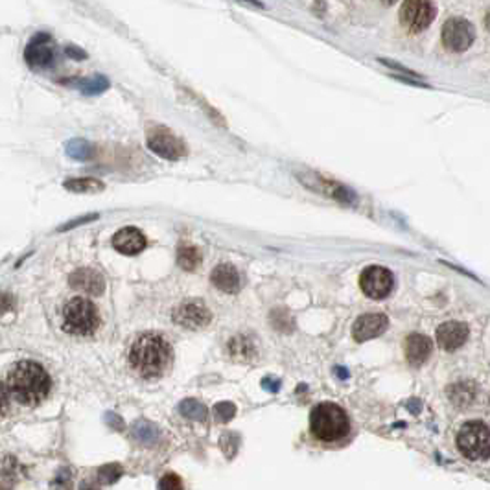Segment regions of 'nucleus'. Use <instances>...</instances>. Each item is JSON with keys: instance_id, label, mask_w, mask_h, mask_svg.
<instances>
[{"instance_id": "1", "label": "nucleus", "mask_w": 490, "mask_h": 490, "mask_svg": "<svg viewBox=\"0 0 490 490\" xmlns=\"http://www.w3.org/2000/svg\"><path fill=\"white\" fill-rule=\"evenodd\" d=\"M52 380L39 363L30 360L19 361L8 374L6 389L21 406H37L50 393Z\"/></svg>"}, {"instance_id": "2", "label": "nucleus", "mask_w": 490, "mask_h": 490, "mask_svg": "<svg viewBox=\"0 0 490 490\" xmlns=\"http://www.w3.org/2000/svg\"><path fill=\"white\" fill-rule=\"evenodd\" d=\"M171 347L159 334H144L136 337L130 350L131 369L142 378H157L168 369Z\"/></svg>"}, {"instance_id": "3", "label": "nucleus", "mask_w": 490, "mask_h": 490, "mask_svg": "<svg viewBox=\"0 0 490 490\" xmlns=\"http://www.w3.org/2000/svg\"><path fill=\"white\" fill-rule=\"evenodd\" d=\"M310 431L323 443H336L350 431L349 415L334 402H323L310 413Z\"/></svg>"}, {"instance_id": "4", "label": "nucleus", "mask_w": 490, "mask_h": 490, "mask_svg": "<svg viewBox=\"0 0 490 490\" xmlns=\"http://www.w3.org/2000/svg\"><path fill=\"white\" fill-rule=\"evenodd\" d=\"M100 325L96 306L83 297H74L63 308V330L74 336H90Z\"/></svg>"}, {"instance_id": "5", "label": "nucleus", "mask_w": 490, "mask_h": 490, "mask_svg": "<svg viewBox=\"0 0 490 490\" xmlns=\"http://www.w3.org/2000/svg\"><path fill=\"white\" fill-rule=\"evenodd\" d=\"M457 446L467 459H487L490 455V428L481 422H467L459 430Z\"/></svg>"}, {"instance_id": "6", "label": "nucleus", "mask_w": 490, "mask_h": 490, "mask_svg": "<svg viewBox=\"0 0 490 490\" xmlns=\"http://www.w3.org/2000/svg\"><path fill=\"white\" fill-rule=\"evenodd\" d=\"M437 15L435 4L431 0H404L400 8L402 24L413 34L426 30Z\"/></svg>"}, {"instance_id": "7", "label": "nucleus", "mask_w": 490, "mask_h": 490, "mask_svg": "<svg viewBox=\"0 0 490 490\" xmlns=\"http://www.w3.org/2000/svg\"><path fill=\"white\" fill-rule=\"evenodd\" d=\"M395 277L387 267L371 266L363 269L360 277V288L369 299H385L393 291Z\"/></svg>"}, {"instance_id": "8", "label": "nucleus", "mask_w": 490, "mask_h": 490, "mask_svg": "<svg viewBox=\"0 0 490 490\" xmlns=\"http://www.w3.org/2000/svg\"><path fill=\"white\" fill-rule=\"evenodd\" d=\"M148 148L162 159L177 160L186 155V146L177 135L166 127H154L148 133Z\"/></svg>"}, {"instance_id": "9", "label": "nucleus", "mask_w": 490, "mask_h": 490, "mask_svg": "<svg viewBox=\"0 0 490 490\" xmlns=\"http://www.w3.org/2000/svg\"><path fill=\"white\" fill-rule=\"evenodd\" d=\"M212 321V313L205 304L197 299L184 301L173 310V323L183 326L186 330H199L205 328Z\"/></svg>"}, {"instance_id": "10", "label": "nucleus", "mask_w": 490, "mask_h": 490, "mask_svg": "<svg viewBox=\"0 0 490 490\" xmlns=\"http://www.w3.org/2000/svg\"><path fill=\"white\" fill-rule=\"evenodd\" d=\"M476 39L474 26L465 19H450L443 26V45L452 52H465Z\"/></svg>"}, {"instance_id": "11", "label": "nucleus", "mask_w": 490, "mask_h": 490, "mask_svg": "<svg viewBox=\"0 0 490 490\" xmlns=\"http://www.w3.org/2000/svg\"><path fill=\"white\" fill-rule=\"evenodd\" d=\"M24 60L32 69H48L56 60V47L48 34H37L24 50Z\"/></svg>"}, {"instance_id": "12", "label": "nucleus", "mask_w": 490, "mask_h": 490, "mask_svg": "<svg viewBox=\"0 0 490 490\" xmlns=\"http://www.w3.org/2000/svg\"><path fill=\"white\" fill-rule=\"evenodd\" d=\"M387 326H389V321L384 313H363L352 326V336L358 343L369 341V339H374L380 334H384Z\"/></svg>"}, {"instance_id": "13", "label": "nucleus", "mask_w": 490, "mask_h": 490, "mask_svg": "<svg viewBox=\"0 0 490 490\" xmlns=\"http://www.w3.org/2000/svg\"><path fill=\"white\" fill-rule=\"evenodd\" d=\"M69 284L74 290H79L87 295H101L106 290V278L96 269H77L69 277Z\"/></svg>"}, {"instance_id": "14", "label": "nucleus", "mask_w": 490, "mask_h": 490, "mask_svg": "<svg viewBox=\"0 0 490 490\" xmlns=\"http://www.w3.org/2000/svg\"><path fill=\"white\" fill-rule=\"evenodd\" d=\"M468 339V326L459 321H448L437 328V343L444 350H457Z\"/></svg>"}, {"instance_id": "15", "label": "nucleus", "mask_w": 490, "mask_h": 490, "mask_svg": "<svg viewBox=\"0 0 490 490\" xmlns=\"http://www.w3.org/2000/svg\"><path fill=\"white\" fill-rule=\"evenodd\" d=\"M112 245L114 249L122 254H138L142 253L146 245H148V240L146 236L142 234L140 230L135 229V227H124L122 230H119L114 236H112Z\"/></svg>"}, {"instance_id": "16", "label": "nucleus", "mask_w": 490, "mask_h": 490, "mask_svg": "<svg viewBox=\"0 0 490 490\" xmlns=\"http://www.w3.org/2000/svg\"><path fill=\"white\" fill-rule=\"evenodd\" d=\"M406 358L411 365H422L431 354V339L422 334H411L404 343Z\"/></svg>"}, {"instance_id": "17", "label": "nucleus", "mask_w": 490, "mask_h": 490, "mask_svg": "<svg viewBox=\"0 0 490 490\" xmlns=\"http://www.w3.org/2000/svg\"><path fill=\"white\" fill-rule=\"evenodd\" d=\"M210 280L218 290L225 291V293H236L240 290V284H242L240 273H238L236 267L230 266V264H221V266L214 267Z\"/></svg>"}, {"instance_id": "18", "label": "nucleus", "mask_w": 490, "mask_h": 490, "mask_svg": "<svg viewBox=\"0 0 490 490\" xmlns=\"http://www.w3.org/2000/svg\"><path fill=\"white\" fill-rule=\"evenodd\" d=\"M229 356L236 361H251L256 356V345L253 337L249 336H236L232 337L227 345Z\"/></svg>"}, {"instance_id": "19", "label": "nucleus", "mask_w": 490, "mask_h": 490, "mask_svg": "<svg viewBox=\"0 0 490 490\" xmlns=\"http://www.w3.org/2000/svg\"><path fill=\"white\" fill-rule=\"evenodd\" d=\"M66 190H71L74 194H98L103 192V183H100L98 179L90 177H79V179H66L63 183Z\"/></svg>"}, {"instance_id": "20", "label": "nucleus", "mask_w": 490, "mask_h": 490, "mask_svg": "<svg viewBox=\"0 0 490 490\" xmlns=\"http://www.w3.org/2000/svg\"><path fill=\"white\" fill-rule=\"evenodd\" d=\"M133 437L140 444L151 446V444L159 441V430L155 428V424L148 422V420H138V422L133 426Z\"/></svg>"}, {"instance_id": "21", "label": "nucleus", "mask_w": 490, "mask_h": 490, "mask_svg": "<svg viewBox=\"0 0 490 490\" xmlns=\"http://www.w3.org/2000/svg\"><path fill=\"white\" fill-rule=\"evenodd\" d=\"M177 262L184 271H195L201 264V253L192 245H183L177 251Z\"/></svg>"}, {"instance_id": "22", "label": "nucleus", "mask_w": 490, "mask_h": 490, "mask_svg": "<svg viewBox=\"0 0 490 490\" xmlns=\"http://www.w3.org/2000/svg\"><path fill=\"white\" fill-rule=\"evenodd\" d=\"M179 411L183 417L186 419H194V420H205L207 419V408L201 404V402L190 398V400H183L179 404Z\"/></svg>"}, {"instance_id": "23", "label": "nucleus", "mask_w": 490, "mask_h": 490, "mask_svg": "<svg viewBox=\"0 0 490 490\" xmlns=\"http://www.w3.org/2000/svg\"><path fill=\"white\" fill-rule=\"evenodd\" d=\"M74 85H77L85 95H100L109 87V82L103 76H95L89 77V79H77V82H74Z\"/></svg>"}, {"instance_id": "24", "label": "nucleus", "mask_w": 490, "mask_h": 490, "mask_svg": "<svg viewBox=\"0 0 490 490\" xmlns=\"http://www.w3.org/2000/svg\"><path fill=\"white\" fill-rule=\"evenodd\" d=\"M66 151L71 157L77 160H85L93 157V146H90L87 140H82V138H74L72 142L66 144Z\"/></svg>"}, {"instance_id": "25", "label": "nucleus", "mask_w": 490, "mask_h": 490, "mask_svg": "<svg viewBox=\"0 0 490 490\" xmlns=\"http://www.w3.org/2000/svg\"><path fill=\"white\" fill-rule=\"evenodd\" d=\"M122 472H124V470H122L120 465H106V467H101L100 470H98V479H100V483L111 485L122 476Z\"/></svg>"}, {"instance_id": "26", "label": "nucleus", "mask_w": 490, "mask_h": 490, "mask_svg": "<svg viewBox=\"0 0 490 490\" xmlns=\"http://www.w3.org/2000/svg\"><path fill=\"white\" fill-rule=\"evenodd\" d=\"M214 413H216L218 422H229V420L236 415V408H234V404H230V402H219L218 406L214 408Z\"/></svg>"}, {"instance_id": "27", "label": "nucleus", "mask_w": 490, "mask_h": 490, "mask_svg": "<svg viewBox=\"0 0 490 490\" xmlns=\"http://www.w3.org/2000/svg\"><path fill=\"white\" fill-rule=\"evenodd\" d=\"M159 487L160 489H183V483L175 474H166L164 478L160 479Z\"/></svg>"}, {"instance_id": "28", "label": "nucleus", "mask_w": 490, "mask_h": 490, "mask_svg": "<svg viewBox=\"0 0 490 490\" xmlns=\"http://www.w3.org/2000/svg\"><path fill=\"white\" fill-rule=\"evenodd\" d=\"M98 218L96 214H93V216H83V218H77L74 219V221H71V223L63 225L60 230H69V229H76L77 225H83V223H89V221H95V219Z\"/></svg>"}, {"instance_id": "29", "label": "nucleus", "mask_w": 490, "mask_h": 490, "mask_svg": "<svg viewBox=\"0 0 490 490\" xmlns=\"http://www.w3.org/2000/svg\"><path fill=\"white\" fill-rule=\"evenodd\" d=\"M66 53H69L71 58H74V60H77V61H83L85 58H87V53L83 52L82 48L74 47V45H72V47H66Z\"/></svg>"}, {"instance_id": "30", "label": "nucleus", "mask_w": 490, "mask_h": 490, "mask_svg": "<svg viewBox=\"0 0 490 490\" xmlns=\"http://www.w3.org/2000/svg\"><path fill=\"white\" fill-rule=\"evenodd\" d=\"M262 387H267V389L271 391V393H277L278 387H280V382H275V380H271V378H266V380H262Z\"/></svg>"}, {"instance_id": "31", "label": "nucleus", "mask_w": 490, "mask_h": 490, "mask_svg": "<svg viewBox=\"0 0 490 490\" xmlns=\"http://www.w3.org/2000/svg\"><path fill=\"white\" fill-rule=\"evenodd\" d=\"M238 2H243V4H251V6L254 8H266L262 2H258V0H238Z\"/></svg>"}, {"instance_id": "32", "label": "nucleus", "mask_w": 490, "mask_h": 490, "mask_svg": "<svg viewBox=\"0 0 490 490\" xmlns=\"http://www.w3.org/2000/svg\"><path fill=\"white\" fill-rule=\"evenodd\" d=\"M380 2H382V4H385V6H393L396 0H380Z\"/></svg>"}, {"instance_id": "33", "label": "nucleus", "mask_w": 490, "mask_h": 490, "mask_svg": "<svg viewBox=\"0 0 490 490\" xmlns=\"http://www.w3.org/2000/svg\"><path fill=\"white\" fill-rule=\"evenodd\" d=\"M485 26L490 30V12L487 13V17H485Z\"/></svg>"}]
</instances>
